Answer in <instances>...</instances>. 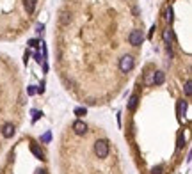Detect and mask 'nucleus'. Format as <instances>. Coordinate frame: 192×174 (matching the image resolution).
I'll list each match as a JSON object with an SVG mask.
<instances>
[{"label":"nucleus","mask_w":192,"mask_h":174,"mask_svg":"<svg viewBox=\"0 0 192 174\" xmlns=\"http://www.w3.org/2000/svg\"><path fill=\"white\" fill-rule=\"evenodd\" d=\"M94 153L98 158H107V155H109V142L107 140H96L94 144Z\"/></svg>","instance_id":"1"},{"label":"nucleus","mask_w":192,"mask_h":174,"mask_svg":"<svg viewBox=\"0 0 192 174\" xmlns=\"http://www.w3.org/2000/svg\"><path fill=\"white\" fill-rule=\"evenodd\" d=\"M142 39H144V34L141 28H135L130 32V36H128V41H130L132 46H141L142 45Z\"/></svg>","instance_id":"2"},{"label":"nucleus","mask_w":192,"mask_h":174,"mask_svg":"<svg viewBox=\"0 0 192 174\" xmlns=\"http://www.w3.org/2000/svg\"><path fill=\"white\" fill-rule=\"evenodd\" d=\"M132 68H133V59L130 55H125V57L119 59V69L123 71V73H128Z\"/></svg>","instance_id":"3"},{"label":"nucleus","mask_w":192,"mask_h":174,"mask_svg":"<svg viewBox=\"0 0 192 174\" xmlns=\"http://www.w3.org/2000/svg\"><path fill=\"white\" fill-rule=\"evenodd\" d=\"M73 131L77 135H84L85 131H87V125H85L84 121H75L73 123Z\"/></svg>","instance_id":"4"},{"label":"nucleus","mask_w":192,"mask_h":174,"mask_svg":"<svg viewBox=\"0 0 192 174\" xmlns=\"http://www.w3.org/2000/svg\"><path fill=\"white\" fill-rule=\"evenodd\" d=\"M2 135L5 139H11L14 135V125H13V123H5V125L2 126Z\"/></svg>","instance_id":"5"},{"label":"nucleus","mask_w":192,"mask_h":174,"mask_svg":"<svg viewBox=\"0 0 192 174\" xmlns=\"http://www.w3.org/2000/svg\"><path fill=\"white\" fill-rule=\"evenodd\" d=\"M164 80H165V77H164V73H162V71H157V73L153 75V84H157V85L164 84Z\"/></svg>","instance_id":"6"},{"label":"nucleus","mask_w":192,"mask_h":174,"mask_svg":"<svg viewBox=\"0 0 192 174\" xmlns=\"http://www.w3.org/2000/svg\"><path fill=\"white\" fill-rule=\"evenodd\" d=\"M34 9H36V0H25V11L29 14H32Z\"/></svg>","instance_id":"7"},{"label":"nucleus","mask_w":192,"mask_h":174,"mask_svg":"<svg viewBox=\"0 0 192 174\" xmlns=\"http://www.w3.org/2000/svg\"><path fill=\"white\" fill-rule=\"evenodd\" d=\"M185 114V101H180L178 103V117H183Z\"/></svg>","instance_id":"8"},{"label":"nucleus","mask_w":192,"mask_h":174,"mask_svg":"<svg viewBox=\"0 0 192 174\" xmlns=\"http://www.w3.org/2000/svg\"><path fill=\"white\" fill-rule=\"evenodd\" d=\"M171 39H173V32L167 28L165 32H164V41H165V45H171Z\"/></svg>","instance_id":"9"},{"label":"nucleus","mask_w":192,"mask_h":174,"mask_svg":"<svg viewBox=\"0 0 192 174\" xmlns=\"http://www.w3.org/2000/svg\"><path fill=\"white\" fill-rule=\"evenodd\" d=\"M30 149H32V153H34V155H36L37 158H43V151H41V149L36 146V144H32V146H30Z\"/></svg>","instance_id":"10"},{"label":"nucleus","mask_w":192,"mask_h":174,"mask_svg":"<svg viewBox=\"0 0 192 174\" xmlns=\"http://www.w3.org/2000/svg\"><path fill=\"white\" fill-rule=\"evenodd\" d=\"M128 107H130V110H133L137 107V96H132L130 98V103H128Z\"/></svg>","instance_id":"11"},{"label":"nucleus","mask_w":192,"mask_h":174,"mask_svg":"<svg viewBox=\"0 0 192 174\" xmlns=\"http://www.w3.org/2000/svg\"><path fill=\"white\" fill-rule=\"evenodd\" d=\"M50 139H52V133H50V131H46V133L41 137V142H45V144H48V142H50Z\"/></svg>","instance_id":"12"},{"label":"nucleus","mask_w":192,"mask_h":174,"mask_svg":"<svg viewBox=\"0 0 192 174\" xmlns=\"http://www.w3.org/2000/svg\"><path fill=\"white\" fill-rule=\"evenodd\" d=\"M190 87H192L190 80H187V84H185V94H187V96H190V94H192V89H190Z\"/></svg>","instance_id":"13"},{"label":"nucleus","mask_w":192,"mask_h":174,"mask_svg":"<svg viewBox=\"0 0 192 174\" xmlns=\"http://www.w3.org/2000/svg\"><path fill=\"white\" fill-rule=\"evenodd\" d=\"M165 20H167V22H169V23H171V22H173V9H171V7L167 9V13H165Z\"/></svg>","instance_id":"14"},{"label":"nucleus","mask_w":192,"mask_h":174,"mask_svg":"<svg viewBox=\"0 0 192 174\" xmlns=\"http://www.w3.org/2000/svg\"><path fill=\"white\" fill-rule=\"evenodd\" d=\"M75 114H77L78 117H82V116H85V108H82V107H78V108H75Z\"/></svg>","instance_id":"15"},{"label":"nucleus","mask_w":192,"mask_h":174,"mask_svg":"<svg viewBox=\"0 0 192 174\" xmlns=\"http://www.w3.org/2000/svg\"><path fill=\"white\" fill-rule=\"evenodd\" d=\"M183 144H185V139H183V135H180L178 137V148H183Z\"/></svg>","instance_id":"16"},{"label":"nucleus","mask_w":192,"mask_h":174,"mask_svg":"<svg viewBox=\"0 0 192 174\" xmlns=\"http://www.w3.org/2000/svg\"><path fill=\"white\" fill-rule=\"evenodd\" d=\"M43 114H41V112H37V110H34V117H32V119H34V121H37L39 117H41Z\"/></svg>","instance_id":"17"},{"label":"nucleus","mask_w":192,"mask_h":174,"mask_svg":"<svg viewBox=\"0 0 192 174\" xmlns=\"http://www.w3.org/2000/svg\"><path fill=\"white\" fill-rule=\"evenodd\" d=\"M29 46H34V48H36V46H37V41H36V39H30V41H29Z\"/></svg>","instance_id":"18"},{"label":"nucleus","mask_w":192,"mask_h":174,"mask_svg":"<svg viewBox=\"0 0 192 174\" xmlns=\"http://www.w3.org/2000/svg\"><path fill=\"white\" fill-rule=\"evenodd\" d=\"M29 94H30V96L36 94V89H34V87H29Z\"/></svg>","instance_id":"19"}]
</instances>
